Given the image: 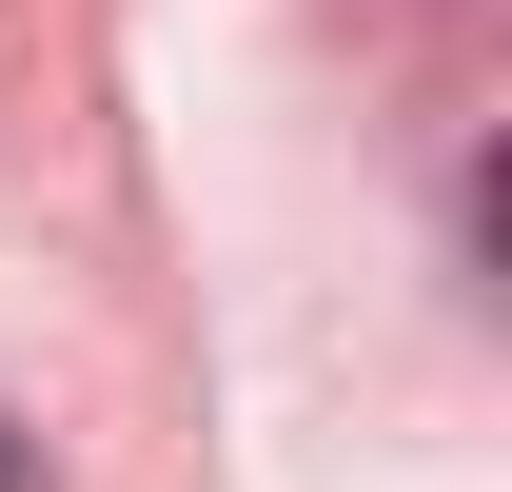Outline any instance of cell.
I'll list each match as a JSON object with an SVG mask.
<instances>
[{
  "instance_id": "cell-1",
  "label": "cell",
  "mask_w": 512,
  "mask_h": 492,
  "mask_svg": "<svg viewBox=\"0 0 512 492\" xmlns=\"http://www.w3.org/2000/svg\"><path fill=\"white\" fill-rule=\"evenodd\" d=\"M0 492H20V453H0Z\"/></svg>"
}]
</instances>
